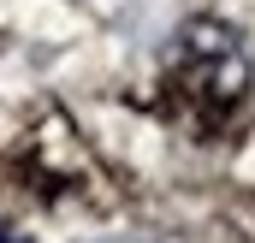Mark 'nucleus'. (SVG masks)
<instances>
[{"label":"nucleus","mask_w":255,"mask_h":243,"mask_svg":"<svg viewBox=\"0 0 255 243\" xmlns=\"http://www.w3.org/2000/svg\"><path fill=\"white\" fill-rule=\"evenodd\" d=\"M0 243H30V232H12V226H0Z\"/></svg>","instance_id":"1"}]
</instances>
